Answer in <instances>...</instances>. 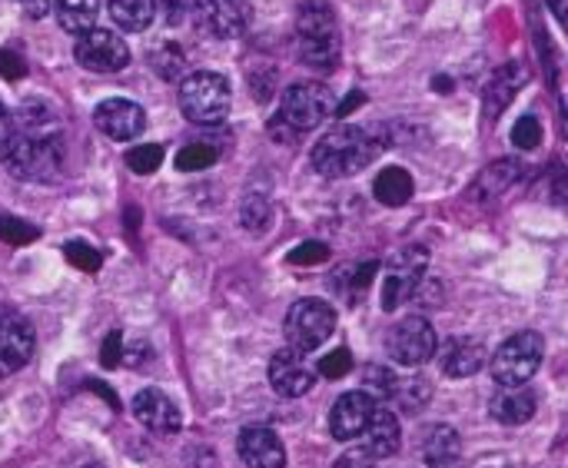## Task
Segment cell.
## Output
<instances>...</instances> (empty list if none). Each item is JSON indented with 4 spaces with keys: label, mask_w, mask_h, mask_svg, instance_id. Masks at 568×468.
Instances as JSON below:
<instances>
[{
    "label": "cell",
    "mask_w": 568,
    "mask_h": 468,
    "mask_svg": "<svg viewBox=\"0 0 568 468\" xmlns=\"http://www.w3.org/2000/svg\"><path fill=\"white\" fill-rule=\"evenodd\" d=\"M0 163L10 176L27 183H50L63 170V133L57 113L30 100L10 116V133L0 143Z\"/></svg>",
    "instance_id": "cell-1"
},
{
    "label": "cell",
    "mask_w": 568,
    "mask_h": 468,
    "mask_svg": "<svg viewBox=\"0 0 568 468\" xmlns=\"http://www.w3.org/2000/svg\"><path fill=\"white\" fill-rule=\"evenodd\" d=\"M383 143L386 140L376 130L343 123V126L329 130L326 136H320V143L313 146V166L329 180H343V176L366 170L376 160V153L383 150Z\"/></svg>",
    "instance_id": "cell-2"
},
{
    "label": "cell",
    "mask_w": 568,
    "mask_h": 468,
    "mask_svg": "<svg viewBox=\"0 0 568 468\" xmlns=\"http://www.w3.org/2000/svg\"><path fill=\"white\" fill-rule=\"evenodd\" d=\"M296 53L313 70H333L339 63V23L326 0H303L296 7Z\"/></svg>",
    "instance_id": "cell-3"
},
{
    "label": "cell",
    "mask_w": 568,
    "mask_h": 468,
    "mask_svg": "<svg viewBox=\"0 0 568 468\" xmlns=\"http://www.w3.org/2000/svg\"><path fill=\"white\" fill-rule=\"evenodd\" d=\"M230 103H233L230 80L213 70H196L180 87V110L190 123H200V126L223 123L230 113Z\"/></svg>",
    "instance_id": "cell-4"
},
{
    "label": "cell",
    "mask_w": 568,
    "mask_h": 468,
    "mask_svg": "<svg viewBox=\"0 0 568 468\" xmlns=\"http://www.w3.org/2000/svg\"><path fill=\"white\" fill-rule=\"evenodd\" d=\"M542 356H546V343L539 333L526 329V333H516L513 339H506L496 356L489 359V373L499 386H526L539 366H542Z\"/></svg>",
    "instance_id": "cell-5"
},
{
    "label": "cell",
    "mask_w": 568,
    "mask_h": 468,
    "mask_svg": "<svg viewBox=\"0 0 568 468\" xmlns=\"http://www.w3.org/2000/svg\"><path fill=\"white\" fill-rule=\"evenodd\" d=\"M329 113H333V93L320 80H300V83L286 87V93L280 100V120L293 133L316 130Z\"/></svg>",
    "instance_id": "cell-6"
},
{
    "label": "cell",
    "mask_w": 568,
    "mask_h": 468,
    "mask_svg": "<svg viewBox=\"0 0 568 468\" xmlns=\"http://www.w3.org/2000/svg\"><path fill=\"white\" fill-rule=\"evenodd\" d=\"M283 329H286L290 349L313 353V349H320L336 333V309L326 299H313V296L300 299L286 313V326Z\"/></svg>",
    "instance_id": "cell-7"
},
{
    "label": "cell",
    "mask_w": 568,
    "mask_h": 468,
    "mask_svg": "<svg viewBox=\"0 0 568 468\" xmlns=\"http://www.w3.org/2000/svg\"><path fill=\"white\" fill-rule=\"evenodd\" d=\"M436 353H439V336H436L433 323L423 316H406L403 323L393 326V333L386 339V356L406 369H419Z\"/></svg>",
    "instance_id": "cell-8"
},
{
    "label": "cell",
    "mask_w": 568,
    "mask_h": 468,
    "mask_svg": "<svg viewBox=\"0 0 568 468\" xmlns=\"http://www.w3.org/2000/svg\"><path fill=\"white\" fill-rule=\"evenodd\" d=\"M426 263H429V253L423 246H409V250H399L386 273H383V309L386 313H396L403 303H409L423 283V273H426Z\"/></svg>",
    "instance_id": "cell-9"
},
{
    "label": "cell",
    "mask_w": 568,
    "mask_h": 468,
    "mask_svg": "<svg viewBox=\"0 0 568 468\" xmlns=\"http://www.w3.org/2000/svg\"><path fill=\"white\" fill-rule=\"evenodd\" d=\"M190 10H193L196 30L206 37H216V40L243 37L253 20L250 0H193Z\"/></svg>",
    "instance_id": "cell-10"
},
{
    "label": "cell",
    "mask_w": 568,
    "mask_h": 468,
    "mask_svg": "<svg viewBox=\"0 0 568 468\" xmlns=\"http://www.w3.org/2000/svg\"><path fill=\"white\" fill-rule=\"evenodd\" d=\"M73 57L90 73H116L130 63V47L113 30H87L73 43Z\"/></svg>",
    "instance_id": "cell-11"
},
{
    "label": "cell",
    "mask_w": 568,
    "mask_h": 468,
    "mask_svg": "<svg viewBox=\"0 0 568 468\" xmlns=\"http://www.w3.org/2000/svg\"><path fill=\"white\" fill-rule=\"evenodd\" d=\"M30 359H33L30 323L13 309H0V379L20 373Z\"/></svg>",
    "instance_id": "cell-12"
},
{
    "label": "cell",
    "mask_w": 568,
    "mask_h": 468,
    "mask_svg": "<svg viewBox=\"0 0 568 468\" xmlns=\"http://www.w3.org/2000/svg\"><path fill=\"white\" fill-rule=\"evenodd\" d=\"M93 123H97V130H100L103 136H110L113 143H126V140H136V136L143 133V126H146V113H143V106H140V103L113 96V100L97 103V110H93Z\"/></svg>",
    "instance_id": "cell-13"
},
{
    "label": "cell",
    "mask_w": 568,
    "mask_h": 468,
    "mask_svg": "<svg viewBox=\"0 0 568 468\" xmlns=\"http://www.w3.org/2000/svg\"><path fill=\"white\" fill-rule=\"evenodd\" d=\"M266 376H270V386L276 389V396H283V399H300L316 386V373L310 369V363L296 349L273 353Z\"/></svg>",
    "instance_id": "cell-14"
},
{
    "label": "cell",
    "mask_w": 568,
    "mask_h": 468,
    "mask_svg": "<svg viewBox=\"0 0 568 468\" xmlns=\"http://www.w3.org/2000/svg\"><path fill=\"white\" fill-rule=\"evenodd\" d=\"M133 416H136L140 426H146L156 436H173L183 426V416H180L176 403L160 389H140L133 396Z\"/></svg>",
    "instance_id": "cell-15"
},
{
    "label": "cell",
    "mask_w": 568,
    "mask_h": 468,
    "mask_svg": "<svg viewBox=\"0 0 568 468\" xmlns=\"http://www.w3.org/2000/svg\"><path fill=\"white\" fill-rule=\"evenodd\" d=\"M376 409V399H369L366 393H346L336 399L333 413H329V436L336 442H353L363 436L369 416Z\"/></svg>",
    "instance_id": "cell-16"
},
{
    "label": "cell",
    "mask_w": 568,
    "mask_h": 468,
    "mask_svg": "<svg viewBox=\"0 0 568 468\" xmlns=\"http://www.w3.org/2000/svg\"><path fill=\"white\" fill-rule=\"evenodd\" d=\"M236 452H240V462L246 468H286L283 439L273 429H266V426L243 429L240 442H236Z\"/></svg>",
    "instance_id": "cell-17"
},
{
    "label": "cell",
    "mask_w": 568,
    "mask_h": 468,
    "mask_svg": "<svg viewBox=\"0 0 568 468\" xmlns=\"http://www.w3.org/2000/svg\"><path fill=\"white\" fill-rule=\"evenodd\" d=\"M526 80H529V70H526L523 63H506V67H499V70L489 77L486 90H483V116L493 123V120L513 103V96L519 93V87H526Z\"/></svg>",
    "instance_id": "cell-18"
},
{
    "label": "cell",
    "mask_w": 568,
    "mask_h": 468,
    "mask_svg": "<svg viewBox=\"0 0 568 468\" xmlns=\"http://www.w3.org/2000/svg\"><path fill=\"white\" fill-rule=\"evenodd\" d=\"M359 439H363V442H359V449H366L376 462H379V459L396 456V452H399V442H403V433H399V419H396V413H389L386 406H376Z\"/></svg>",
    "instance_id": "cell-19"
},
{
    "label": "cell",
    "mask_w": 568,
    "mask_h": 468,
    "mask_svg": "<svg viewBox=\"0 0 568 468\" xmlns=\"http://www.w3.org/2000/svg\"><path fill=\"white\" fill-rule=\"evenodd\" d=\"M539 409V396L526 386H503L489 399V413L499 426H526Z\"/></svg>",
    "instance_id": "cell-20"
},
{
    "label": "cell",
    "mask_w": 568,
    "mask_h": 468,
    "mask_svg": "<svg viewBox=\"0 0 568 468\" xmlns=\"http://www.w3.org/2000/svg\"><path fill=\"white\" fill-rule=\"evenodd\" d=\"M443 373L449 379H469L476 376L486 363H489V353L479 339H469V336H456L443 346Z\"/></svg>",
    "instance_id": "cell-21"
},
{
    "label": "cell",
    "mask_w": 568,
    "mask_h": 468,
    "mask_svg": "<svg viewBox=\"0 0 568 468\" xmlns=\"http://www.w3.org/2000/svg\"><path fill=\"white\" fill-rule=\"evenodd\" d=\"M50 7L57 13V23L73 37L93 30L100 17V0H50Z\"/></svg>",
    "instance_id": "cell-22"
},
{
    "label": "cell",
    "mask_w": 568,
    "mask_h": 468,
    "mask_svg": "<svg viewBox=\"0 0 568 468\" xmlns=\"http://www.w3.org/2000/svg\"><path fill=\"white\" fill-rule=\"evenodd\" d=\"M100 7H106L113 23L126 33H143L156 17L153 0H100Z\"/></svg>",
    "instance_id": "cell-23"
},
{
    "label": "cell",
    "mask_w": 568,
    "mask_h": 468,
    "mask_svg": "<svg viewBox=\"0 0 568 468\" xmlns=\"http://www.w3.org/2000/svg\"><path fill=\"white\" fill-rule=\"evenodd\" d=\"M413 176L403 170V166H386L379 176H376V183H373V193H376V200L383 203V206H406L409 200H413Z\"/></svg>",
    "instance_id": "cell-24"
},
{
    "label": "cell",
    "mask_w": 568,
    "mask_h": 468,
    "mask_svg": "<svg viewBox=\"0 0 568 468\" xmlns=\"http://www.w3.org/2000/svg\"><path fill=\"white\" fill-rule=\"evenodd\" d=\"M423 456L429 466L436 462H453L459 459V433L449 429V426H436L426 433V442H423Z\"/></svg>",
    "instance_id": "cell-25"
},
{
    "label": "cell",
    "mask_w": 568,
    "mask_h": 468,
    "mask_svg": "<svg viewBox=\"0 0 568 468\" xmlns=\"http://www.w3.org/2000/svg\"><path fill=\"white\" fill-rule=\"evenodd\" d=\"M519 173H523V166H519V163H513V160L493 163V166L479 176V193L493 200V196L506 193V190L519 180Z\"/></svg>",
    "instance_id": "cell-26"
},
{
    "label": "cell",
    "mask_w": 568,
    "mask_h": 468,
    "mask_svg": "<svg viewBox=\"0 0 568 468\" xmlns=\"http://www.w3.org/2000/svg\"><path fill=\"white\" fill-rule=\"evenodd\" d=\"M270 213H273V206H270V196L266 193H260V190H250L246 196H243V206H240V223L246 226V230H263L266 223H270Z\"/></svg>",
    "instance_id": "cell-27"
},
{
    "label": "cell",
    "mask_w": 568,
    "mask_h": 468,
    "mask_svg": "<svg viewBox=\"0 0 568 468\" xmlns=\"http://www.w3.org/2000/svg\"><path fill=\"white\" fill-rule=\"evenodd\" d=\"M389 399H396L403 409L416 413V409L429 399V383H426V379H419V376H413V379H396V386H393V396H389Z\"/></svg>",
    "instance_id": "cell-28"
},
{
    "label": "cell",
    "mask_w": 568,
    "mask_h": 468,
    "mask_svg": "<svg viewBox=\"0 0 568 468\" xmlns=\"http://www.w3.org/2000/svg\"><path fill=\"white\" fill-rule=\"evenodd\" d=\"M213 163H216V150L210 143H186L176 153V170H183V173H196V170H206Z\"/></svg>",
    "instance_id": "cell-29"
},
{
    "label": "cell",
    "mask_w": 568,
    "mask_h": 468,
    "mask_svg": "<svg viewBox=\"0 0 568 468\" xmlns=\"http://www.w3.org/2000/svg\"><path fill=\"white\" fill-rule=\"evenodd\" d=\"M153 67H156V73L163 77V80H176L183 70H186V57L180 53V47L176 43H160L156 47V53H153Z\"/></svg>",
    "instance_id": "cell-30"
},
{
    "label": "cell",
    "mask_w": 568,
    "mask_h": 468,
    "mask_svg": "<svg viewBox=\"0 0 568 468\" xmlns=\"http://www.w3.org/2000/svg\"><path fill=\"white\" fill-rule=\"evenodd\" d=\"M160 163H163V146H156V143H140V146H133V150L126 153V166H130L133 173H140V176L156 173Z\"/></svg>",
    "instance_id": "cell-31"
},
{
    "label": "cell",
    "mask_w": 568,
    "mask_h": 468,
    "mask_svg": "<svg viewBox=\"0 0 568 468\" xmlns=\"http://www.w3.org/2000/svg\"><path fill=\"white\" fill-rule=\"evenodd\" d=\"M40 236V230L27 220H17V216H0V243H10V246H27Z\"/></svg>",
    "instance_id": "cell-32"
},
{
    "label": "cell",
    "mask_w": 568,
    "mask_h": 468,
    "mask_svg": "<svg viewBox=\"0 0 568 468\" xmlns=\"http://www.w3.org/2000/svg\"><path fill=\"white\" fill-rule=\"evenodd\" d=\"M63 256L77 266V269H83V273H93V269H100V253L90 246V243H80V240H73V243H67L63 246Z\"/></svg>",
    "instance_id": "cell-33"
},
{
    "label": "cell",
    "mask_w": 568,
    "mask_h": 468,
    "mask_svg": "<svg viewBox=\"0 0 568 468\" xmlns=\"http://www.w3.org/2000/svg\"><path fill=\"white\" fill-rule=\"evenodd\" d=\"M513 143H516L519 150H536V146L542 143V123H539L536 116L516 120V126H513Z\"/></svg>",
    "instance_id": "cell-34"
},
{
    "label": "cell",
    "mask_w": 568,
    "mask_h": 468,
    "mask_svg": "<svg viewBox=\"0 0 568 468\" xmlns=\"http://www.w3.org/2000/svg\"><path fill=\"white\" fill-rule=\"evenodd\" d=\"M376 269H379V263H359V266H349V269H346V273H349V283H346V299H359V296L369 289V283H373Z\"/></svg>",
    "instance_id": "cell-35"
},
{
    "label": "cell",
    "mask_w": 568,
    "mask_h": 468,
    "mask_svg": "<svg viewBox=\"0 0 568 468\" xmlns=\"http://www.w3.org/2000/svg\"><path fill=\"white\" fill-rule=\"evenodd\" d=\"M329 260V246L326 243H303V246H296V250H290V263L293 266H320V263H326Z\"/></svg>",
    "instance_id": "cell-36"
},
{
    "label": "cell",
    "mask_w": 568,
    "mask_h": 468,
    "mask_svg": "<svg viewBox=\"0 0 568 468\" xmlns=\"http://www.w3.org/2000/svg\"><path fill=\"white\" fill-rule=\"evenodd\" d=\"M349 369H353V356H349V349H333L329 356H323V359H320V376H326V379H343Z\"/></svg>",
    "instance_id": "cell-37"
},
{
    "label": "cell",
    "mask_w": 568,
    "mask_h": 468,
    "mask_svg": "<svg viewBox=\"0 0 568 468\" xmlns=\"http://www.w3.org/2000/svg\"><path fill=\"white\" fill-rule=\"evenodd\" d=\"M190 3H193V0H153V13H160L163 23L176 27V23H183V17L190 13Z\"/></svg>",
    "instance_id": "cell-38"
},
{
    "label": "cell",
    "mask_w": 568,
    "mask_h": 468,
    "mask_svg": "<svg viewBox=\"0 0 568 468\" xmlns=\"http://www.w3.org/2000/svg\"><path fill=\"white\" fill-rule=\"evenodd\" d=\"M100 363H103V369H116L120 363H123V333H106V339H103V349H100Z\"/></svg>",
    "instance_id": "cell-39"
},
{
    "label": "cell",
    "mask_w": 568,
    "mask_h": 468,
    "mask_svg": "<svg viewBox=\"0 0 568 468\" xmlns=\"http://www.w3.org/2000/svg\"><path fill=\"white\" fill-rule=\"evenodd\" d=\"M23 73H27L23 57H20V53H13V50H0V77H7V80H20Z\"/></svg>",
    "instance_id": "cell-40"
},
{
    "label": "cell",
    "mask_w": 568,
    "mask_h": 468,
    "mask_svg": "<svg viewBox=\"0 0 568 468\" xmlns=\"http://www.w3.org/2000/svg\"><path fill=\"white\" fill-rule=\"evenodd\" d=\"M333 468H376V459L366 452V449H349V452H343L339 459H336V466Z\"/></svg>",
    "instance_id": "cell-41"
},
{
    "label": "cell",
    "mask_w": 568,
    "mask_h": 468,
    "mask_svg": "<svg viewBox=\"0 0 568 468\" xmlns=\"http://www.w3.org/2000/svg\"><path fill=\"white\" fill-rule=\"evenodd\" d=\"M363 100H366V96H363L359 90H353V93H349V96H346V100H343V103L336 106V116H339V120H346V116H349L353 110H359V106H363Z\"/></svg>",
    "instance_id": "cell-42"
},
{
    "label": "cell",
    "mask_w": 568,
    "mask_h": 468,
    "mask_svg": "<svg viewBox=\"0 0 568 468\" xmlns=\"http://www.w3.org/2000/svg\"><path fill=\"white\" fill-rule=\"evenodd\" d=\"M20 3H23L27 17H33V20H40L50 10V0H20Z\"/></svg>",
    "instance_id": "cell-43"
},
{
    "label": "cell",
    "mask_w": 568,
    "mask_h": 468,
    "mask_svg": "<svg viewBox=\"0 0 568 468\" xmlns=\"http://www.w3.org/2000/svg\"><path fill=\"white\" fill-rule=\"evenodd\" d=\"M10 133V110L0 103V143H3V136Z\"/></svg>",
    "instance_id": "cell-44"
},
{
    "label": "cell",
    "mask_w": 568,
    "mask_h": 468,
    "mask_svg": "<svg viewBox=\"0 0 568 468\" xmlns=\"http://www.w3.org/2000/svg\"><path fill=\"white\" fill-rule=\"evenodd\" d=\"M549 7H552V10H556V17H559V20L566 23V20H568V3H566V0H549Z\"/></svg>",
    "instance_id": "cell-45"
},
{
    "label": "cell",
    "mask_w": 568,
    "mask_h": 468,
    "mask_svg": "<svg viewBox=\"0 0 568 468\" xmlns=\"http://www.w3.org/2000/svg\"><path fill=\"white\" fill-rule=\"evenodd\" d=\"M433 468H463V462H459V459H453V462H436Z\"/></svg>",
    "instance_id": "cell-46"
},
{
    "label": "cell",
    "mask_w": 568,
    "mask_h": 468,
    "mask_svg": "<svg viewBox=\"0 0 568 468\" xmlns=\"http://www.w3.org/2000/svg\"><path fill=\"white\" fill-rule=\"evenodd\" d=\"M83 468H100V466H83Z\"/></svg>",
    "instance_id": "cell-47"
}]
</instances>
